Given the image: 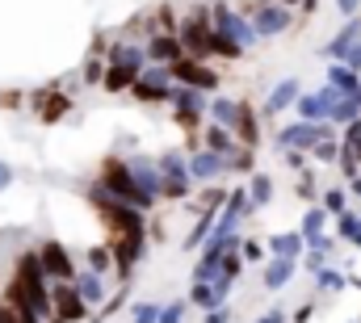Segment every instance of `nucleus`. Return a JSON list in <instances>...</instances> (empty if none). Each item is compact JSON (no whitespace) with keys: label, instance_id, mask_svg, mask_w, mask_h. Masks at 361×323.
<instances>
[{"label":"nucleus","instance_id":"f257e3e1","mask_svg":"<svg viewBox=\"0 0 361 323\" xmlns=\"http://www.w3.org/2000/svg\"><path fill=\"white\" fill-rule=\"evenodd\" d=\"M89 202L97 206V219L109 231V240H118V236H147V214L135 210V206H126V202H114L97 181L89 185Z\"/></svg>","mask_w":361,"mask_h":323},{"label":"nucleus","instance_id":"f03ea898","mask_svg":"<svg viewBox=\"0 0 361 323\" xmlns=\"http://www.w3.org/2000/svg\"><path fill=\"white\" fill-rule=\"evenodd\" d=\"M97 185L114 197V202H126V206H135V210H152L156 206V197H147V193H139V185L130 181V172H126V160L122 156H105L101 168H97Z\"/></svg>","mask_w":361,"mask_h":323},{"label":"nucleus","instance_id":"7ed1b4c3","mask_svg":"<svg viewBox=\"0 0 361 323\" xmlns=\"http://www.w3.org/2000/svg\"><path fill=\"white\" fill-rule=\"evenodd\" d=\"M235 13L248 17V25L257 30V38H277V34H286L294 25V13L281 8V4H273V0H240Z\"/></svg>","mask_w":361,"mask_h":323},{"label":"nucleus","instance_id":"20e7f679","mask_svg":"<svg viewBox=\"0 0 361 323\" xmlns=\"http://www.w3.org/2000/svg\"><path fill=\"white\" fill-rule=\"evenodd\" d=\"M206 8H210V30H214V34H223V38H231L244 55L261 42V38H257V30L248 25V17H240V13H235V4L214 0V4H206Z\"/></svg>","mask_w":361,"mask_h":323},{"label":"nucleus","instance_id":"39448f33","mask_svg":"<svg viewBox=\"0 0 361 323\" xmlns=\"http://www.w3.org/2000/svg\"><path fill=\"white\" fill-rule=\"evenodd\" d=\"M130 97L139 101V105H164L169 97H173V76H169V68H160V63H147L135 84H130Z\"/></svg>","mask_w":361,"mask_h":323},{"label":"nucleus","instance_id":"423d86ee","mask_svg":"<svg viewBox=\"0 0 361 323\" xmlns=\"http://www.w3.org/2000/svg\"><path fill=\"white\" fill-rule=\"evenodd\" d=\"M319 139H336L332 122H290V126L277 130V152L281 147L286 152H311Z\"/></svg>","mask_w":361,"mask_h":323},{"label":"nucleus","instance_id":"0eeeda50","mask_svg":"<svg viewBox=\"0 0 361 323\" xmlns=\"http://www.w3.org/2000/svg\"><path fill=\"white\" fill-rule=\"evenodd\" d=\"M34 256H38V269H42L47 281H72L76 277V260L59 240H42L34 248Z\"/></svg>","mask_w":361,"mask_h":323},{"label":"nucleus","instance_id":"6e6552de","mask_svg":"<svg viewBox=\"0 0 361 323\" xmlns=\"http://www.w3.org/2000/svg\"><path fill=\"white\" fill-rule=\"evenodd\" d=\"M169 76H173L177 84H185V88H193V92H202V97H206V92H214V88L223 84V76H219L210 63L189 59V55H185V59H177V63H169Z\"/></svg>","mask_w":361,"mask_h":323},{"label":"nucleus","instance_id":"1a4fd4ad","mask_svg":"<svg viewBox=\"0 0 361 323\" xmlns=\"http://www.w3.org/2000/svg\"><path fill=\"white\" fill-rule=\"evenodd\" d=\"M30 105H34V118H38L42 126H55V122H63V118L72 114V97H68L59 84L34 88V92H30Z\"/></svg>","mask_w":361,"mask_h":323},{"label":"nucleus","instance_id":"9d476101","mask_svg":"<svg viewBox=\"0 0 361 323\" xmlns=\"http://www.w3.org/2000/svg\"><path fill=\"white\" fill-rule=\"evenodd\" d=\"M85 319H92V311L76 298L72 281L51 286V319H47V323H85Z\"/></svg>","mask_w":361,"mask_h":323},{"label":"nucleus","instance_id":"9b49d317","mask_svg":"<svg viewBox=\"0 0 361 323\" xmlns=\"http://www.w3.org/2000/svg\"><path fill=\"white\" fill-rule=\"evenodd\" d=\"M143 252H147V236H118V240H109L114 277H118V281H130V269L143 260Z\"/></svg>","mask_w":361,"mask_h":323},{"label":"nucleus","instance_id":"f8f14e48","mask_svg":"<svg viewBox=\"0 0 361 323\" xmlns=\"http://www.w3.org/2000/svg\"><path fill=\"white\" fill-rule=\"evenodd\" d=\"M336 101H341V92H336L332 84L315 88V92H298V101H294V109H298V122H328Z\"/></svg>","mask_w":361,"mask_h":323},{"label":"nucleus","instance_id":"ddd939ff","mask_svg":"<svg viewBox=\"0 0 361 323\" xmlns=\"http://www.w3.org/2000/svg\"><path fill=\"white\" fill-rule=\"evenodd\" d=\"M231 135H235V143H240V147H248V152H257V147H261V118H257V109H252L248 101H235Z\"/></svg>","mask_w":361,"mask_h":323},{"label":"nucleus","instance_id":"4468645a","mask_svg":"<svg viewBox=\"0 0 361 323\" xmlns=\"http://www.w3.org/2000/svg\"><path fill=\"white\" fill-rule=\"evenodd\" d=\"M227 294H231V281L227 277H210V281H193V290H189V307H202V311H214V307H223L227 303Z\"/></svg>","mask_w":361,"mask_h":323},{"label":"nucleus","instance_id":"2eb2a0df","mask_svg":"<svg viewBox=\"0 0 361 323\" xmlns=\"http://www.w3.org/2000/svg\"><path fill=\"white\" fill-rule=\"evenodd\" d=\"M72 290H76V298H80L89 311H92V307H101V303L109 298V281H105L101 273H92V269H76Z\"/></svg>","mask_w":361,"mask_h":323},{"label":"nucleus","instance_id":"dca6fc26","mask_svg":"<svg viewBox=\"0 0 361 323\" xmlns=\"http://www.w3.org/2000/svg\"><path fill=\"white\" fill-rule=\"evenodd\" d=\"M105 63L109 68H126V72H143L147 68V51H143V42H130V38H122V42H114L109 51H105Z\"/></svg>","mask_w":361,"mask_h":323},{"label":"nucleus","instance_id":"f3484780","mask_svg":"<svg viewBox=\"0 0 361 323\" xmlns=\"http://www.w3.org/2000/svg\"><path fill=\"white\" fill-rule=\"evenodd\" d=\"M126 172H130V181L139 185V193H147V197H156L160 202V168H156V160L152 156H130L126 160Z\"/></svg>","mask_w":361,"mask_h":323},{"label":"nucleus","instance_id":"a211bd4d","mask_svg":"<svg viewBox=\"0 0 361 323\" xmlns=\"http://www.w3.org/2000/svg\"><path fill=\"white\" fill-rule=\"evenodd\" d=\"M143 51H147V63H160V68L185 59V47H180L177 34H152V38L143 42Z\"/></svg>","mask_w":361,"mask_h":323},{"label":"nucleus","instance_id":"6ab92c4d","mask_svg":"<svg viewBox=\"0 0 361 323\" xmlns=\"http://www.w3.org/2000/svg\"><path fill=\"white\" fill-rule=\"evenodd\" d=\"M219 176H227V156H214V152H193L189 156V181L214 185Z\"/></svg>","mask_w":361,"mask_h":323},{"label":"nucleus","instance_id":"aec40b11","mask_svg":"<svg viewBox=\"0 0 361 323\" xmlns=\"http://www.w3.org/2000/svg\"><path fill=\"white\" fill-rule=\"evenodd\" d=\"M197 139H202V143H206V152H214V156H231V152L240 147V143H235V135H231V130H223V126H214V122H206Z\"/></svg>","mask_w":361,"mask_h":323},{"label":"nucleus","instance_id":"412c9836","mask_svg":"<svg viewBox=\"0 0 361 323\" xmlns=\"http://www.w3.org/2000/svg\"><path fill=\"white\" fill-rule=\"evenodd\" d=\"M298 80H281V84H273V92H269V101H265V118H277L281 109H290L294 101H298Z\"/></svg>","mask_w":361,"mask_h":323},{"label":"nucleus","instance_id":"4be33fe9","mask_svg":"<svg viewBox=\"0 0 361 323\" xmlns=\"http://www.w3.org/2000/svg\"><path fill=\"white\" fill-rule=\"evenodd\" d=\"M156 168H160V176H164V181L193 185V181H189V160H185L180 152H160V156H156Z\"/></svg>","mask_w":361,"mask_h":323},{"label":"nucleus","instance_id":"5701e85b","mask_svg":"<svg viewBox=\"0 0 361 323\" xmlns=\"http://www.w3.org/2000/svg\"><path fill=\"white\" fill-rule=\"evenodd\" d=\"M357 38H361V17H349V21H345V30H341V34H336V38H332V42L324 47V55H328V59L336 63V59H341V55H345V51H349V47L357 42Z\"/></svg>","mask_w":361,"mask_h":323},{"label":"nucleus","instance_id":"b1692460","mask_svg":"<svg viewBox=\"0 0 361 323\" xmlns=\"http://www.w3.org/2000/svg\"><path fill=\"white\" fill-rule=\"evenodd\" d=\"M294 273H298V260H277L273 256L265 264V290H286L294 281Z\"/></svg>","mask_w":361,"mask_h":323},{"label":"nucleus","instance_id":"393cba45","mask_svg":"<svg viewBox=\"0 0 361 323\" xmlns=\"http://www.w3.org/2000/svg\"><path fill=\"white\" fill-rule=\"evenodd\" d=\"M265 252H273L277 260H298V256H302V236H298V231H277Z\"/></svg>","mask_w":361,"mask_h":323},{"label":"nucleus","instance_id":"a878e982","mask_svg":"<svg viewBox=\"0 0 361 323\" xmlns=\"http://www.w3.org/2000/svg\"><path fill=\"white\" fill-rule=\"evenodd\" d=\"M227 206V185H206L197 197H193V210L197 214H219Z\"/></svg>","mask_w":361,"mask_h":323},{"label":"nucleus","instance_id":"bb28decb","mask_svg":"<svg viewBox=\"0 0 361 323\" xmlns=\"http://www.w3.org/2000/svg\"><path fill=\"white\" fill-rule=\"evenodd\" d=\"M302 264L311 269V273H319V269H328V256H332V240L328 236H319V240H307L302 243Z\"/></svg>","mask_w":361,"mask_h":323},{"label":"nucleus","instance_id":"cd10ccee","mask_svg":"<svg viewBox=\"0 0 361 323\" xmlns=\"http://www.w3.org/2000/svg\"><path fill=\"white\" fill-rule=\"evenodd\" d=\"M328 84H332L341 97H349V92H357L361 88V72L345 68V63H332V68H328Z\"/></svg>","mask_w":361,"mask_h":323},{"label":"nucleus","instance_id":"c85d7f7f","mask_svg":"<svg viewBox=\"0 0 361 323\" xmlns=\"http://www.w3.org/2000/svg\"><path fill=\"white\" fill-rule=\"evenodd\" d=\"M248 206L252 210H261V206H269L273 202V176H265V172H252V181H248Z\"/></svg>","mask_w":361,"mask_h":323},{"label":"nucleus","instance_id":"c756f323","mask_svg":"<svg viewBox=\"0 0 361 323\" xmlns=\"http://www.w3.org/2000/svg\"><path fill=\"white\" fill-rule=\"evenodd\" d=\"M357 118H361V88L357 92H349V97H341V101L332 105V118H328V122L349 126V122H357Z\"/></svg>","mask_w":361,"mask_h":323},{"label":"nucleus","instance_id":"7c9ffc66","mask_svg":"<svg viewBox=\"0 0 361 323\" xmlns=\"http://www.w3.org/2000/svg\"><path fill=\"white\" fill-rule=\"evenodd\" d=\"M130 84H135V72H126V68H109V63H105V72H101V84H97V88H105V92L114 97V92H130Z\"/></svg>","mask_w":361,"mask_h":323},{"label":"nucleus","instance_id":"2f4dec72","mask_svg":"<svg viewBox=\"0 0 361 323\" xmlns=\"http://www.w3.org/2000/svg\"><path fill=\"white\" fill-rule=\"evenodd\" d=\"M328 219H332L328 210L311 206V210L302 214V227H298V236H302V243H307V240H319V236H324V227H328Z\"/></svg>","mask_w":361,"mask_h":323},{"label":"nucleus","instance_id":"473e14b6","mask_svg":"<svg viewBox=\"0 0 361 323\" xmlns=\"http://www.w3.org/2000/svg\"><path fill=\"white\" fill-rule=\"evenodd\" d=\"M315 206H319V210H328V214L336 219L341 210H349V189H345V185H332V189H324V193H319V202H315Z\"/></svg>","mask_w":361,"mask_h":323},{"label":"nucleus","instance_id":"72a5a7b5","mask_svg":"<svg viewBox=\"0 0 361 323\" xmlns=\"http://www.w3.org/2000/svg\"><path fill=\"white\" fill-rule=\"evenodd\" d=\"M177 109H189V114H206V97L202 92H193V88H185V84H173V97H169Z\"/></svg>","mask_w":361,"mask_h":323},{"label":"nucleus","instance_id":"f704fd0d","mask_svg":"<svg viewBox=\"0 0 361 323\" xmlns=\"http://www.w3.org/2000/svg\"><path fill=\"white\" fill-rule=\"evenodd\" d=\"M206 114H210V122H214V126L231 130V122H235V101H227V97H214V101L206 105Z\"/></svg>","mask_w":361,"mask_h":323},{"label":"nucleus","instance_id":"c9c22d12","mask_svg":"<svg viewBox=\"0 0 361 323\" xmlns=\"http://www.w3.org/2000/svg\"><path fill=\"white\" fill-rule=\"evenodd\" d=\"M85 269H92V273H114V256H109V243H97V248H89L85 252Z\"/></svg>","mask_w":361,"mask_h":323},{"label":"nucleus","instance_id":"e433bc0d","mask_svg":"<svg viewBox=\"0 0 361 323\" xmlns=\"http://www.w3.org/2000/svg\"><path fill=\"white\" fill-rule=\"evenodd\" d=\"M152 25H156V34H177V25H180L177 8L173 4H156L152 8Z\"/></svg>","mask_w":361,"mask_h":323},{"label":"nucleus","instance_id":"4c0bfd02","mask_svg":"<svg viewBox=\"0 0 361 323\" xmlns=\"http://www.w3.org/2000/svg\"><path fill=\"white\" fill-rule=\"evenodd\" d=\"M311 277H315L319 294H341V290L349 286V277H345V273H336V269H319V273H311Z\"/></svg>","mask_w":361,"mask_h":323},{"label":"nucleus","instance_id":"58836bf2","mask_svg":"<svg viewBox=\"0 0 361 323\" xmlns=\"http://www.w3.org/2000/svg\"><path fill=\"white\" fill-rule=\"evenodd\" d=\"M126 298H130V286L122 281V286H118V290H114V294H109V298L101 303V315H97L92 323H105V319H114V315L122 311V303H126Z\"/></svg>","mask_w":361,"mask_h":323},{"label":"nucleus","instance_id":"ea45409f","mask_svg":"<svg viewBox=\"0 0 361 323\" xmlns=\"http://www.w3.org/2000/svg\"><path fill=\"white\" fill-rule=\"evenodd\" d=\"M227 172H257V152H248V147H235L231 156H227Z\"/></svg>","mask_w":361,"mask_h":323},{"label":"nucleus","instance_id":"a19ab883","mask_svg":"<svg viewBox=\"0 0 361 323\" xmlns=\"http://www.w3.org/2000/svg\"><path fill=\"white\" fill-rule=\"evenodd\" d=\"M336 156H341V143H336V139H319V143L307 152V160H315V164H336Z\"/></svg>","mask_w":361,"mask_h":323},{"label":"nucleus","instance_id":"79ce46f5","mask_svg":"<svg viewBox=\"0 0 361 323\" xmlns=\"http://www.w3.org/2000/svg\"><path fill=\"white\" fill-rule=\"evenodd\" d=\"M294 193H298L302 202H311V206H315V202H319V185H315V172H307V168H302V176H298Z\"/></svg>","mask_w":361,"mask_h":323},{"label":"nucleus","instance_id":"37998d69","mask_svg":"<svg viewBox=\"0 0 361 323\" xmlns=\"http://www.w3.org/2000/svg\"><path fill=\"white\" fill-rule=\"evenodd\" d=\"M353 231H357V210H341L336 214V236L345 243H353Z\"/></svg>","mask_w":361,"mask_h":323},{"label":"nucleus","instance_id":"c03bdc74","mask_svg":"<svg viewBox=\"0 0 361 323\" xmlns=\"http://www.w3.org/2000/svg\"><path fill=\"white\" fill-rule=\"evenodd\" d=\"M341 147H345V152H353V156H357V164H361V118L345 126V139H341Z\"/></svg>","mask_w":361,"mask_h":323},{"label":"nucleus","instance_id":"a18cd8bd","mask_svg":"<svg viewBox=\"0 0 361 323\" xmlns=\"http://www.w3.org/2000/svg\"><path fill=\"white\" fill-rule=\"evenodd\" d=\"M185 315H189V303H185V298H177V303L160 307V319H156V323H185Z\"/></svg>","mask_w":361,"mask_h":323},{"label":"nucleus","instance_id":"49530a36","mask_svg":"<svg viewBox=\"0 0 361 323\" xmlns=\"http://www.w3.org/2000/svg\"><path fill=\"white\" fill-rule=\"evenodd\" d=\"M160 197H164V202H189V185H180V181H160Z\"/></svg>","mask_w":361,"mask_h":323},{"label":"nucleus","instance_id":"de8ad7c7","mask_svg":"<svg viewBox=\"0 0 361 323\" xmlns=\"http://www.w3.org/2000/svg\"><path fill=\"white\" fill-rule=\"evenodd\" d=\"M240 256H244L248 264H261L269 252H265V243H261V240H240Z\"/></svg>","mask_w":361,"mask_h":323},{"label":"nucleus","instance_id":"09e8293b","mask_svg":"<svg viewBox=\"0 0 361 323\" xmlns=\"http://www.w3.org/2000/svg\"><path fill=\"white\" fill-rule=\"evenodd\" d=\"M156 319H160V303H135L130 323H156Z\"/></svg>","mask_w":361,"mask_h":323},{"label":"nucleus","instance_id":"8fccbe9b","mask_svg":"<svg viewBox=\"0 0 361 323\" xmlns=\"http://www.w3.org/2000/svg\"><path fill=\"white\" fill-rule=\"evenodd\" d=\"M202 118H206V114H189V109H177V118H173V122H177L180 130L197 135V130H202Z\"/></svg>","mask_w":361,"mask_h":323},{"label":"nucleus","instance_id":"3c124183","mask_svg":"<svg viewBox=\"0 0 361 323\" xmlns=\"http://www.w3.org/2000/svg\"><path fill=\"white\" fill-rule=\"evenodd\" d=\"M101 72H105V59H89V63L80 68V80L89 84V88H97V84H101Z\"/></svg>","mask_w":361,"mask_h":323},{"label":"nucleus","instance_id":"603ef678","mask_svg":"<svg viewBox=\"0 0 361 323\" xmlns=\"http://www.w3.org/2000/svg\"><path fill=\"white\" fill-rule=\"evenodd\" d=\"M336 164H341V172H345L349 181H353V176H357V172H361L357 156H353V152H345V147H341V156H336Z\"/></svg>","mask_w":361,"mask_h":323},{"label":"nucleus","instance_id":"864d4df0","mask_svg":"<svg viewBox=\"0 0 361 323\" xmlns=\"http://www.w3.org/2000/svg\"><path fill=\"white\" fill-rule=\"evenodd\" d=\"M336 63H345V68H353V72H361V38L353 42V47H349V51H345V55H341V59H336Z\"/></svg>","mask_w":361,"mask_h":323},{"label":"nucleus","instance_id":"5fc2aeb1","mask_svg":"<svg viewBox=\"0 0 361 323\" xmlns=\"http://www.w3.org/2000/svg\"><path fill=\"white\" fill-rule=\"evenodd\" d=\"M281 160H286V168H294V172H302L307 168V152H277Z\"/></svg>","mask_w":361,"mask_h":323},{"label":"nucleus","instance_id":"6e6d98bb","mask_svg":"<svg viewBox=\"0 0 361 323\" xmlns=\"http://www.w3.org/2000/svg\"><path fill=\"white\" fill-rule=\"evenodd\" d=\"M311 315H315V303H302L294 315H286V319H294V323H311Z\"/></svg>","mask_w":361,"mask_h":323},{"label":"nucleus","instance_id":"4d7b16f0","mask_svg":"<svg viewBox=\"0 0 361 323\" xmlns=\"http://www.w3.org/2000/svg\"><path fill=\"white\" fill-rule=\"evenodd\" d=\"M202 323H231V311H227V307H214V311H206Z\"/></svg>","mask_w":361,"mask_h":323},{"label":"nucleus","instance_id":"13d9d810","mask_svg":"<svg viewBox=\"0 0 361 323\" xmlns=\"http://www.w3.org/2000/svg\"><path fill=\"white\" fill-rule=\"evenodd\" d=\"M21 101H25L21 92H0V109H17Z\"/></svg>","mask_w":361,"mask_h":323},{"label":"nucleus","instance_id":"bf43d9fd","mask_svg":"<svg viewBox=\"0 0 361 323\" xmlns=\"http://www.w3.org/2000/svg\"><path fill=\"white\" fill-rule=\"evenodd\" d=\"M336 8H341L345 17H357V13H361V0H336Z\"/></svg>","mask_w":361,"mask_h":323},{"label":"nucleus","instance_id":"052dcab7","mask_svg":"<svg viewBox=\"0 0 361 323\" xmlns=\"http://www.w3.org/2000/svg\"><path fill=\"white\" fill-rule=\"evenodd\" d=\"M257 323H286V311H281V307H273V311H265Z\"/></svg>","mask_w":361,"mask_h":323},{"label":"nucleus","instance_id":"680f3d73","mask_svg":"<svg viewBox=\"0 0 361 323\" xmlns=\"http://www.w3.org/2000/svg\"><path fill=\"white\" fill-rule=\"evenodd\" d=\"M315 8H319V0H298V8H294V13H298V17H307V13H315Z\"/></svg>","mask_w":361,"mask_h":323},{"label":"nucleus","instance_id":"e2e57ef3","mask_svg":"<svg viewBox=\"0 0 361 323\" xmlns=\"http://www.w3.org/2000/svg\"><path fill=\"white\" fill-rule=\"evenodd\" d=\"M8 185H13V168L0 160V189H8Z\"/></svg>","mask_w":361,"mask_h":323},{"label":"nucleus","instance_id":"0e129e2a","mask_svg":"<svg viewBox=\"0 0 361 323\" xmlns=\"http://www.w3.org/2000/svg\"><path fill=\"white\" fill-rule=\"evenodd\" d=\"M353 248H361V210H357V231H353Z\"/></svg>","mask_w":361,"mask_h":323},{"label":"nucleus","instance_id":"69168bd1","mask_svg":"<svg viewBox=\"0 0 361 323\" xmlns=\"http://www.w3.org/2000/svg\"><path fill=\"white\" fill-rule=\"evenodd\" d=\"M273 4H281V8H290V13L298 8V0H273Z\"/></svg>","mask_w":361,"mask_h":323}]
</instances>
